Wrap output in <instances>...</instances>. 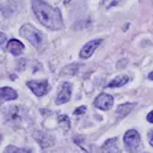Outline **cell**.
<instances>
[{"label":"cell","mask_w":153,"mask_h":153,"mask_svg":"<svg viewBox=\"0 0 153 153\" xmlns=\"http://www.w3.org/2000/svg\"><path fill=\"white\" fill-rule=\"evenodd\" d=\"M32 10L39 23L48 29L59 30L62 27V17L59 8H54L44 0H33Z\"/></svg>","instance_id":"obj_1"},{"label":"cell","mask_w":153,"mask_h":153,"mask_svg":"<svg viewBox=\"0 0 153 153\" xmlns=\"http://www.w3.org/2000/svg\"><path fill=\"white\" fill-rule=\"evenodd\" d=\"M19 33H20V36H23L24 38H26L31 44H33L37 48L42 43V39H43L42 33L38 30H36L32 25H29V24L23 25L20 27V30H19Z\"/></svg>","instance_id":"obj_2"},{"label":"cell","mask_w":153,"mask_h":153,"mask_svg":"<svg viewBox=\"0 0 153 153\" xmlns=\"http://www.w3.org/2000/svg\"><path fill=\"white\" fill-rule=\"evenodd\" d=\"M123 141L126 143V147L128 148L129 152H135L139 147V143H140V135L136 130L134 129H129L124 136H123Z\"/></svg>","instance_id":"obj_3"},{"label":"cell","mask_w":153,"mask_h":153,"mask_svg":"<svg viewBox=\"0 0 153 153\" xmlns=\"http://www.w3.org/2000/svg\"><path fill=\"white\" fill-rule=\"evenodd\" d=\"M27 86L36 96H44L50 90L48 81H29Z\"/></svg>","instance_id":"obj_4"},{"label":"cell","mask_w":153,"mask_h":153,"mask_svg":"<svg viewBox=\"0 0 153 153\" xmlns=\"http://www.w3.org/2000/svg\"><path fill=\"white\" fill-rule=\"evenodd\" d=\"M114 104V98L108 93H100L94 99V106L100 110H109Z\"/></svg>","instance_id":"obj_5"},{"label":"cell","mask_w":153,"mask_h":153,"mask_svg":"<svg viewBox=\"0 0 153 153\" xmlns=\"http://www.w3.org/2000/svg\"><path fill=\"white\" fill-rule=\"evenodd\" d=\"M100 39H93V41H90L87 42L80 50V57L82 59H88L92 56V54L94 53V50L98 48V45L100 44Z\"/></svg>","instance_id":"obj_6"},{"label":"cell","mask_w":153,"mask_h":153,"mask_svg":"<svg viewBox=\"0 0 153 153\" xmlns=\"http://www.w3.org/2000/svg\"><path fill=\"white\" fill-rule=\"evenodd\" d=\"M71 92H72V86L69 82H63L62 86H61V91L59 92L57 94V98H56V104H63V103H67L71 98Z\"/></svg>","instance_id":"obj_7"},{"label":"cell","mask_w":153,"mask_h":153,"mask_svg":"<svg viewBox=\"0 0 153 153\" xmlns=\"http://www.w3.org/2000/svg\"><path fill=\"white\" fill-rule=\"evenodd\" d=\"M6 48L13 55H19V54H22L24 51V44L18 39H10L7 45H6Z\"/></svg>","instance_id":"obj_8"},{"label":"cell","mask_w":153,"mask_h":153,"mask_svg":"<svg viewBox=\"0 0 153 153\" xmlns=\"http://www.w3.org/2000/svg\"><path fill=\"white\" fill-rule=\"evenodd\" d=\"M102 153H121L116 139H109L102 146Z\"/></svg>","instance_id":"obj_9"},{"label":"cell","mask_w":153,"mask_h":153,"mask_svg":"<svg viewBox=\"0 0 153 153\" xmlns=\"http://www.w3.org/2000/svg\"><path fill=\"white\" fill-rule=\"evenodd\" d=\"M17 92L11 87H1V99L2 100H12L17 98Z\"/></svg>","instance_id":"obj_10"},{"label":"cell","mask_w":153,"mask_h":153,"mask_svg":"<svg viewBox=\"0 0 153 153\" xmlns=\"http://www.w3.org/2000/svg\"><path fill=\"white\" fill-rule=\"evenodd\" d=\"M128 82V76L127 75H118V76H116L115 79H112L108 85H106V87H120V86H123L124 84H127Z\"/></svg>","instance_id":"obj_11"},{"label":"cell","mask_w":153,"mask_h":153,"mask_svg":"<svg viewBox=\"0 0 153 153\" xmlns=\"http://www.w3.org/2000/svg\"><path fill=\"white\" fill-rule=\"evenodd\" d=\"M134 105H135V104H133V103H126V104L120 105V106L117 108V115H118L120 117H123V116L128 115V114L131 111V109L134 108Z\"/></svg>","instance_id":"obj_12"},{"label":"cell","mask_w":153,"mask_h":153,"mask_svg":"<svg viewBox=\"0 0 153 153\" xmlns=\"http://www.w3.org/2000/svg\"><path fill=\"white\" fill-rule=\"evenodd\" d=\"M59 123H60V126L61 127H63V130H68L69 129V124H71V122H69V118L67 117V116H65V115H61L60 117H59Z\"/></svg>","instance_id":"obj_13"},{"label":"cell","mask_w":153,"mask_h":153,"mask_svg":"<svg viewBox=\"0 0 153 153\" xmlns=\"http://www.w3.org/2000/svg\"><path fill=\"white\" fill-rule=\"evenodd\" d=\"M5 153H31V152L25 151V149H23V148L14 147V146H7L6 149H5Z\"/></svg>","instance_id":"obj_14"},{"label":"cell","mask_w":153,"mask_h":153,"mask_svg":"<svg viewBox=\"0 0 153 153\" xmlns=\"http://www.w3.org/2000/svg\"><path fill=\"white\" fill-rule=\"evenodd\" d=\"M86 111V106H80V108H78L75 111H74V115L76 116V115H80V114H82V112H85Z\"/></svg>","instance_id":"obj_15"},{"label":"cell","mask_w":153,"mask_h":153,"mask_svg":"<svg viewBox=\"0 0 153 153\" xmlns=\"http://www.w3.org/2000/svg\"><path fill=\"white\" fill-rule=\"evenodd\" d=\"M147 121L151 122V123H153V111H151V112L147 115Z\"/></svg>","instance_id":"obj_16"},{"label":"cell","mask_w":153,"mask_h":153,"mask_svg":"<svg viewBox=\"0 0 153 153\" xmlns=\"http://www.w3.org/2000/svg\"><path fill=\"white\" fill-rule=\"evenodd\" d=\"M148 140H149V143L153 146V130L149 131V134H148Z\"/></svg>","instance_id":"obj_17"},{"label":"cell","mask_w":153,"mask_h":153,"mask_svg":"<svg viewBox=\"0 0 153 153\" xmlns=\"http://www.w3.org/2000/svg\"><path fill=\"white\" fill-rule=\"evenodd\" d=\"M4 42H5V35L1 33V44H4Z\"/></svg>","instance_id":"obj_18"},{"label":"cell","mask_w":153,"mask_h":153,"mask_svg":"<svg viewBox=\"0 0 153 153\" xmlns=\"http://www.w3.org/2000/svg\"><path fill=\"white\" fill-rule=\"evenodd\" d=\"M148 78H149L151 80H153V72H151V73H149V75H148Z\"/></svg>","instance_id":"obj_19"}]
</instances>
